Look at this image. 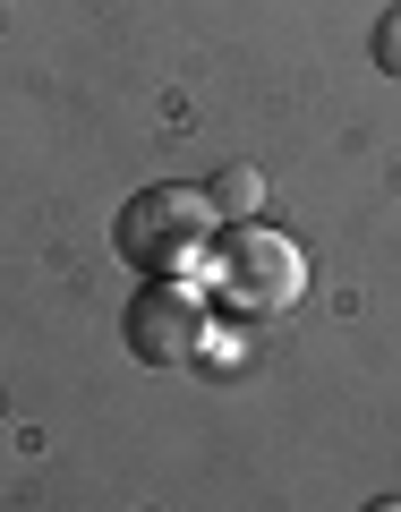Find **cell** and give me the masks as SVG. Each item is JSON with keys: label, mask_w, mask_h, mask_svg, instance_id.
<instances>
[{"label": "cell", "mask_w": 401, "mask_h": 512, "mask_svg": "<svg viewBox=\"0 0 401 512\" xmlns=\"http://www.w3.org/2000/svg\"><path fill=\"white\" fill-rule=\"evenodd\" d=\"M111 248H120L146 282H197L205 265L222 256V214H214V197H205V188L154 180V188H137V197L120 205Z\"/></svg>", "instance_id": "6da1fadb"}, {"label": "cell", "mask_w": 401, "mask_h": 512, "mask_svg": "<svg viewBox=\"0 0 401 512\" xmlns=\"http://www.w3.org/2000/svg\"><path fill=\"white\" fill-rule=\"evenodd\" d=\"M222 291H231L239 316H282L308 299V248L274 222H231L222 231V256H214Z\"/></svg>", "instance_id": "7a4b0ae2"}, {"label": "cell", "mask_w": 401, "mask_h": 512, "mask_svg": "<svg viewBox=\"0 0 401 512\" xmlns=\"http://www.w3.org/2000/svg\"><path fill=\"white\" fill-rule=\"evenodd\" d=\"M120 333H128V359L137 367H197L214 350V316H205L197 282H146L128 299Z\"/></svg>", "instance_id": "3957f363"}, {"label": "cell", "mask_w": 401, "mask_h": 512, "mask_svg": "<svg viewBox=\"0 0 401 512\" xmlns=\"http://www.w3.org/2000/svg\"><path fill=\"white\" fill-rule=\"evenodd\" d=\"M205 197H214L222 222H265V171L256 163H222L214 180H205Z\"/></svg>", "instance_id": "277c9868"}, {"label": "cell", "mask_w": 401, "mask_h": 512, "mask_svg": "<svg viewBox=\"0 0 401 512\" xmlns=\"http://www.w3.org/2000/svg\"><path fill=\"white\" fill-rule=\"evenodd\" d=\"M376 69L401 86V9H384V18H376Z\"/></svg>", "instance_id": "5b68a950"}, {"label": "cell", "mask_w": 401, "mask_h": 512, "mask_svg": "<svg viewBox=\"0 0 401 512\" xmlns=\"http://www.w3.org/2000/svg\"><path fill=\"white\" fill-rule=\"evenodd\" d=\"M367 512H401V495H376V504H367Z\"/></svg>", "instance_id": "8992f818"}]
</instances>
